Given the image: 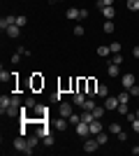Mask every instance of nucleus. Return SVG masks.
Here are the masks:
<instances>
[{
    "mask_svg": "<svg viewBox=\"0 0 139 156\" xmlns=\"http://www.w3.org/2000/svg\"><path fill=\"white\" fill-rule=\"evenodd\" d=\"M14 149H16V151H23V154H33V151L28 149V140H26V135L14 137Z\"/></svg>",
    "mask_w": 139,
    "mask_h": 156,
    "instance_id": "nucleus-1",
    "label": "nucleus"
},
{
    "mask_svg": "<svg viewBox=\"0 0 139 156\" xmlns=\"http://www.w3.org/2000/svg\"><path fill=\"white\" fill-rule=\"evenodd\" d=\"M100 142H98V137L93 135V137H86V142H84V151L86 154H93V151H98Z\"/></svg>",
    "mask_w": 139,
    "mask_h": 156,
    "instance_id": "nucleus-2",
    "label": "nucleus"
},
{
    "mask_svg": "<svg viewBox=\"0 0 139 156\" xmlns=\"http://www.w3.org/2000/svg\"><path fill=\"white\" fill-rule=\"evenodd\" d=\"M118 105H121L118 96H107V98H104V107H107V112H114V110H118Z\"/></svg>",
    "mask_w": 139,
    "mask_h": 156,
    "instance_id": "nucleus-3",
    "label": "nucleus"
},
{
    "mask_svg": "<svg viewBox=\"0 0 139 156\" xmlns=\"http://www.w3.org/2000/svg\"><path fill=\"white\" fill-rule=\"evenodd\" d=\"M74 128H77V135H79V137H84V140H86V137H91V128H88L86 121H79Z\"/></svg>",
    "mask_w": 139,
    "mask_h": 156,
    "instance_id": "nucleus-4",
    "label": "nucleus"
},
{
    "mask_svg": "<svg viewBox=\"0 0 139 156\" xmlns=\"http://www.w3.org/2000/svg\"><path fill=\"white\" fill-rule=\"evenodd\" d=\"M95 91H98V79H93V77H86V96L95 98Z\"/></svg>",
    "mask_w": 139,
    "mask_h": 156,
    "instance_id": "nucleus-5",
    "label": "nucleus"
},
{
    "mask_svg": "<svg viewBox=\"0 0 139 156\" xmlns=\"http://www.w3.org/2000/svg\"><path fill=\"white\" fill-rule=\"evenodd\" d=\"M74 114V103H60V117L70 119Z\"/></svg>",
    "mask_w": 139,
    "mask_h": 156,
    "instance_id": "nucleus-6",
    "label": "nucleus"
},
{
    "mask_svg": "<svg viewBox=\"0 0 139 156\" xmlns=\"http://www.w3.org/2000/svg\"><path fill=\"white\" fill-rule=\"evenodd\" d=\"M21 107H23V105H9V107H7V110L2 112V114H7L9 119H14V117H21Z\"/></svg>",
    "mask_w": 139,
    "mask_h": 156,
    "instance_id": "nucleus-7",
    "label": "nucleus"
},
{
    "mask_svg": "<svg viewBox=\"0 0 139 156\" xmlns=\"http://www.w3.org/2000/svg\"><path fill=\"white\" fill-rule=\"evenodd\" d=\"M88 128H91V135H98V133H102V130H104V126H102V121H100V119H93L91 124H88Z\"/></svg>",
    "mask_w": 139,
    "mask_h": 156,
    "instance_id": "nucleus-8",
    "label": "nucleus"
},
{
    "mask_svg": "<svg viewBox=\"0 0 139 156\" xmlns=\"http://www.w3.org/2000/svg\"><path fill=\"white\" fill-rule=\"evenodd\" d=\"M86 98H88V96H86L84 91H74V93H72V103L77 105V107H81V105L86 103Z\"/></svg>",
    "mask_w": 139,
    "mask_h": 156,
    "instance_id": "nucleus-9",
    "label": "nucleus"
},
{
    "mask_svg": "<svg viewBox=\"0 0 139 156\" xmlns=\"http://www.w3.org/2000/svg\"><path fill=\"white\" fill-rule=\"evenodd\" d=\"M30 86H33V91H40L42 86H44V79H42V75H37V72H35L33 79H30Z\"/></svg>",
    "mask_w": 139,
    "mask_h": 156,
    "instance_id": "nucleus-10",
    "label": "nucleus"
},
{
    "mask_svg": "<svg viewBox=\"0 0 139 156\" xmlns=\"http://www.w3.org/2000/svg\"><path fill=\"white\" fill-rule=\"evenodd\" d=\"M121 84H123V89L134 86V75H123V77H121Z\"/></svg>",
    "mask_w": 139,
    "mask_h": 156,
    "instance_id": "nucleus-11",
    "label": "nucleus"
},
{
    "mask_svg": "<svg viewBox=\"0 0 139 156\" xmlns=\"http://www.w3.org/2000/svg\"><path fill=\"white\" fill-rule=\"evenodd\" d=\"M93 110H95V98L88 96V98H86V103L81 105V112H93Z\"/></svg>",
    "mask_w": 139,
    "mask_h": 156,
    "instance_id": "nucleus-12",
    "label": "nucleus"
},
{
    "mask_svg": "<svg viewBox=\"0 0 139 156\" xmlns=\"http://www.w3.org/2000/svg\"><path fill=\"white\" fill-rule=\"evenodd\" d=\"M67 124H70V121H67L65 117H58L56 121H53V128H56V130H65V128H67Z\"/></svg>",
    "mask_w": 139,
    "mask_h": 156,
    "instance_id": "nucleus-13",
    "label": "nucleus"
},
{
    "mask_svg": "<svg viewBox=\"0 0 139 156\" xmlns=\"http://www.w3.org/2000/svg\"><path fill=\"white\" fill-rule=\"evenodd\" d=\"M100 12H102V16H104V19H114V16H116V7H102V9H100Z\"/></svg>",
    "mask_w": 139,
    "mask_h": 156,
    "instance_id": "nucleus-14",
    "label": "nucleus"
},
{
    "mask_svg": "<svg viewBox=\"0 0 139 156\" xmlns=\"http://www.w3.org/2000/svg\"><path fill=\"white\" fill-rule=\"evenodd\" d=\"M109 96V89L107 84H98V91H95V98H107Z\"/></svg>",
    "mask_w": 139,
    "mask_h": 156,
    "instance_id": "nucleus-15",
    "label": "nucleus"
},
{
    "mask_svg": "<svg viewBox=\"0 0 139 156\" xmlns=\"http://www.w3.org/2000/svg\"><path fill=\"white\" fill-rule=\"evenodd\" d=\"M9 105H12V96H0V110L5 112Z\"/></svg>",
    "mask_w": 139,
    "mask_h": 156,
    "instance_id": "nucleus-16",
    "label": "nucleus"
},
{
    "mask_svg": "<svg viewBox=\"0 0 139 156\" xmlns=\"http://www.w3.org/2000/svg\"><path fill=\"white\" fill-rule=\"evenodd\" d=\"M93 114H95V119H102L107 114V107L104 105H95V110H93Z\"/></svg>",
    "mask_w": 139,
    "mask_h": 156,
    "instance_id": "nucleus-17",
    "label": "nucleus"
},
{
    "mask_svg": "<svg viewBox=\"0 0 139 156\" xmlns=\"http://www.w3.org/2000/svg\"><path fill=\"white\" fill-rule=\"evenodd\" d=\"M7 35H9V37H19V35H21V28L19 26H16V23H14V26H9V28H7Z\"/></svg>",
    "mask_w": 139,
    "mask_h": 156,
    "instance_id": "nucleus-18",
    "label": "nucleus"
},
{
    "mask_svg": "<svg viewBox=\"0 0 139 156\" xmlns=\"http://www.w3.org/2000/svg\"><path fill=\"white\" fill-rule=\"evenodd\" d=\"M107 75H109V77L121 75V72H118V65H116V63H109V65H107Z\"/></svg>",
    "mask_w": 139,
    "mask_h": 156,
    "instance_id": "nucleus-19",
    "label": "nucleus"
},
{
    "mask_svg": "<svg viewBox=\"0 0 139 156\" xmlns=\"http://www.w3.org/2000/svg\"><path fill=\"white\" fill-rule=\"evenodd\" d=\"M23 105H26L28 110H35V107H37V100H35V98H33V96H28V98H26V100H23Z\"/></svg>",
    "mask_w": 139,
    "mask_h": 156,
    "instance_id": "nucleus-20",
    "label": "nucleus"
},
{
    "mask_svg": "<svg viewBox=\"0 0 139 156\" xmlns=\"http://www.w3.org/2000/svg\"><path fill=\"white\" fill-rule=\"evenodd\" d=\"M95 137H98V142H100V144H107V142H109V133H107V130H102V133H98V135H95Z\"/></svg>",
    "mask_w": 139,
    "mask_h": 156,
    "instance_id": "nucleus-21",
    "label": "nucleus"
},
{
    "mask_svg": "<svg viewBox=\"0 0 139 156\" xmlns=\"http://www.w3.org/2000/svg\"><path fill=\"white\" fill-rule=\"evenodd\" d=\"M65 16L67 19H79V9H77V7H70V9L65 12Z\"/></svg>",
    "mask_w": 139,
    "mask_h": 156,
    "instance_id": "nucleus-22",
    "label": "nucleus"
},
{
    "mask_svg": "<svg viewBox=\"0 0 139 156\" xmlns=\"http://www.w3.org/2000/svg\"><path fill=\"white\" fill-rule=\"evenodd\" d=\"M107 130H109L111 135H118V133H121V130H123V128H121V124H116V121H114V124L109 126V128H107Z\"/></svg>",
    "mask_w": 139,
    "mask_h": 156,
    "instance_id": "nucleus-23",
    "label": "nucleus"
},
{
    "mask_svg": "<svg viewBox=\"0 0 139 156\" xmlns=\"http://www.w3.org/2000/svg\"><path fill=\"white\" fill-rule=\"evenodd\" d=\"M9 79H12V72H7L5 68H2V70H0V82L5 84V82H9Z\"/></svg>",
    "mask_w": 139,
    "mask_h": 156,
    "instance_id": "nucleus-24",
    "label": "nucleus"
},
{
    "mask_svg": "<svg viewBox=\"0 0 139 156\" xmlns=\"http://www.w3.org/2000/svg\"><path fill=\"white\" fill-rule=\"evenodd\" d=\"M93 119H95V114H93V112H81V121H86V124H91Z\"/></svg>",
    "mask_w": 139,
    "mask_h": 156,
    "instance_id": "nucleus-25",
    "label": "nucleus"
},
{
    "mask_svg": "<svg viewBox=\"0 0 139 156\" xmlns=\"http://www.w3.org/2000/svg\"><path fill=\"white\" fill-rule=\"evenodd\" d=\"M127 9L130 12H139V0H127Z\"/></svg>",
    "mask_w": 139,
    "mask_h": 156,
    "instance_id": "nucleus-26",
    "label": "nucleus"
},
{
    "mask_svg": "<svg viewBox=\"0 0 139 156\" xmlns=\"http://www.w3.org/2000/svg\"><path fill=\"white\" fill-rule=\"evenodd\" d=\"M95 2H98V9H102V7H111L116 0H95Z\"/></svg>",
    "mask_w": 139,
    "mask_h": 156,
    "instance_id": "nucleus-27",
    "label": "nucleus"
},
{
    "mask_svg": "<svg viewBox=\"0 0 139 156\" xmlns=\"http://www.w3.org/2000/svg\"><path fill=\"white\" fill-rule=\"evenodd\" d=\"M53 142H56V140H53L51 133H49L46 137H42V144H44V147H53Z\"/></svg>",
    "mask_w": 139,
    "mask_h": 156,
    "instance_id": "nucleus-28",
    "label": "nucleus"
},
{
    "mask_svg": "<svg viewBox=\"0 0 139 156\" xmlns=\"http://www.w3.org/2000/svg\"><path fill=\"white\" fill-rule=\"evenodd\" d=\"M102 30H104V33H114V21H111V19H107V21H104V26H102Z\"/></svg>",
    "mask_w": 139,
    "mask_h": 156,
    "instance_id": "nucleus-29",
    "label": "nucleus"
},
{
    "mask_svg": "<svg viewBox=\"0 0 139 156\" xmlns=\"http://www.w3.org/2000/svg\"><path fill=\"white\" fill-rule=\"evenodd\" d=\"M67 121H70V124H72V126H77V124H79V121H81V112H79V114L74 112V114H72V117H70V119H67Z\"/></svg>",
    "mask_w": 139,
    "mask_h": 156,
    "instance_id": "nucleus-30",
    "label": "nucleus"
},
{
    "mask_svg": "<svg viewBox=\"0 0 139 156\" xmlns=\"http://www.w3.org/2000/svg\"><path fill=\"white\" fill-rule=\"evenodd\" d=\"M118 114H125V117L130 114V107H127V103H121V105H118Z\"/></svg>",
    "mask_w": 139,
    "mask_h": 156,
    "instance_id": "nucleus-31",
    "label": "nucleus"
},
{
    "mask_svg": "<svg viewBox=\"0 0 139 156\" xmlns=\"http://www.w3.org/2000/svg\"><path fill=\"white\" fill-rule=\"evenodd\" d=\"M109 54H111L109 47H98V56H109Z\"/></svg>",
    "mask_w": 139,
    "mask_h": 156,
    "instance_id": "nucleus-32",
    "label": "nucleus"
},
{
    "mask_svg": "<svg viewBox=\"0 0 139 156\" xmlns=\"http://www.w3.org/2000/svg\"><path fill=\"white\" fill-rule=\"evenodd\" d=\"M130 98H132V96H130V91H125V93H118V100H121V103H130Z\"/></svg>",
    "mask_w": 139,
    "mask_h": 156,
    "instance_id": "nucleus-33",
    "label": "nucleus"
},
{
    "mask_svg": "<svg viewBox=\"0 0 139 156\" xmlns=\"http://www.w3.org/2000/svg\"><path fill=\"white\" fill-rule=\"evenodd\" d=\"M109 49H111V54H121V42H111Z\"/></svg>",
    "mask_w": 139,
    "mask_h": 156,
    "instance_id": "nucleus-34",
    "label": "nucleus"
},
{
    "mask_svg": "<svg viewBox=\"0 0 139 156\" xmlns=\"http://www.w3.org/2000/svg\"><path fill=\"white\" fill-rule=\"evenodd\" d=\"M127 91H130V96H132V98H137V96H139V84L130 86V89H127Z\"/></svg>",
    "mask_w": 139,
    "mask_h": 156,
    "instance_id": "nucleus-35",
    "label": "nucleus"
},
{
    "mask_svg": "<svg viewBox=\"0 0 139 156\" xmlns=\"http://www.w3.org/2000/svg\"><path fill=\"white\" fill-rule=\"evenodd\" d=\"M26 23H28V19H26V16H16V26H19V28H23Z\"/></svg>",
    "mask_w": 139,
    "mask_h": 156,
    "instance_id": "nucleus-36",
    "label": "nucleus"
},
{
    "mask_svg": "<svg viewBox=\"0 0 139 156\" xmlns=\"http://www.w3.org/2000/svg\"><path fill=\"white\" fill-rule=\"evenodd\" d=\"M111 63L121 65V63H123V56H121V54H114V56H111Z\"/></svg>",
    "mask_w": 139,
    "mask_h": 156,
    "instance_id": "nucleus-37",
    "label": "nucleus"
},
{
    "mask_svg": "<svg viewBox=\"0 0 139 156\" xmlns=\"http://www.w3.org/2000/svg\"><path fill=\"white\" fill-rule=\"evenodd\" d=\"M74 35H77V37H81V35H84V26H79V23H77V26H74Z\"/></svg>",
    "mask_w": 139,
    "mask_h": 156,
    "instance_id": "nucleus-38",
    "label": "nucleus"
},
{
    "mask_svg": "<svg viewBox=\"0 0 139 156\" xmlns=\"http://www.w3.org/2000/svg\"><path fill=\"white\" fill-rule=\"evenodd\" d=\"M21 56H23V54H21V51H16V54H14V56H12V63L16 65V63H19V61H21Z\"/></svg>",
    "mask_w": 139,
    "mask_h": 156,
    "instance_id": "nucleus-39",
    "label": "nucleus"
},
{
    "mask_svg": "<svg viewBox=\"0 0 139 156\" xmlns=\"http://www.w3.org/2000/svg\"><path fill=\"white\" fill-rule=\"evenodd\" d=\"M86 16H88V9H84V7H81V9H79V19H86Z\"/></svg>",
    "mask_w": 139,
    "mask_h": 156,
    "instance_id": "nucleus-40",
    "label": "nucleus"
},
{
    "mask_svg": "<svg viewBox=\"0 0 139 156\" xmlns=\"http://www.w3.org/2000/svg\"><path fill=\"white\" fill-rule=\"evenodd\" d=\"M116 137H118L121 142H125V140H127V135H125V133H123V130H121V133H118V135H116Z\"/></svg>",
    "mask_w": 139,
    "mask_h": 156,
    "instance_id": "nucleus-41",
    "label": "nucleus"
},
{
    "mask_svg": "<svg viewBox=\"0 0 139 156\" xmlns=\"http://www.w3.org/2000/svg\"><path fill=\"white\" fill-rule=\"evenodd\" d=\"M132 56H134V58H139V44H137V47L132 49Z\"/></svg>",
    "mask_w": 139,
    "mask_h": 156,
    "instance_id": "nucleus-42",
    "label": "nucleus"
},
{
    "mask_svg": "<svg viewBox=\"0 0 139 156\" xmlns=\"http://www.w3.org/2000/svg\"><path fill=\"white\" fill-rule=\"evenodd\" d=\"M132 154H134V156H139V144H137V147L132 149Z\"/></svg>",
    "mask_w": 139,
    "mask_h": 156,
    "instance_id": "nucleus-43",
    "label": "nucleus"
},
{
    "mask_svg": "<svg viewBox=\"0 0 139 156\" xmlns=\"http://www.w3.org/2000/svg\"><path fill=\"white\" fill-rule=\"evenodd\" d=\"M134 117H137V119H139V110H134Z\"/></svg>",
    "mask_w": 139,
    "mask_h": 156,
    "instance_id": "nucleus-44",
    "label": "nucleus"
}]
</instances>
